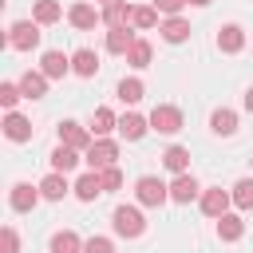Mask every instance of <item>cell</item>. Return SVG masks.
I'll return each mask as SVG.
<instances>
[{
  "mask_svg": "<svg viewBox=\"0 0 253 253\" xmlns=\"http://www.w3.org/2000/svg\"><path fill=\"white\" fill-rule=\"evenodd\" d=\"M40 28H43V24H36V20H16V24L8 28V47H16V51L40 47Z\"/></svg>",
  "mask_w": 253,
  "mask_h": 253,
  "instance_id": "6da1fadb",
  "label": "cell"
},
{
  "mask_svg": "<svg viewBox=\"0 0 253 253\" xmlns=\"http://www.w3.org/2000/svg\"><path fill=\"white\" fill-rule=\"evenodd\" d=\"M134 198H138L142 206H162V202L170 198V186L158 182V178H150V174H142V178L134 182Z\"/></svg>",
  "mask_w": 253,
  "mask_h": 253,
  "instance_id": "7a4b0ae2",
  "label": "cell"
},
{
  "mask_svg": "<svg viewBox=\"0 0 253 253\" xmlns=\"http://www.w3.org/2000/svg\"><path fill=\"white\" fill-rule=\"evenodd\" d=\"M111 221H115V233H119V237H138V233L146 229V221H142V213H138L134 206H119V210L111 213Z\"/></svg>",
  "mask_w": 253,
  "mask_h": 253,
  "instance_id": "3957f363",
  "label": "cell"
},
{
  "mask_svg": "<svg viewBox=\"0 0 253 253\" xmlns=\"http://www.w3.org/2000/svg\"><path fill=\"white\" fill-rule=\"evenodd\" d=\"M150 130H158V134H178V130H182V111L170 107V103L154 107V111H150Z\"/></svg>",
  "mask_w": 253,
  "mask_h": 253,
  "instance_id": "277c9868",
  "label": "cell"
},
{
  "mask_svg": "<svg viewBox=\"0 0 253 253\" xmlns=\"http://www.w3.org/2000/svg\"><path fill=\"white\" fill-rule=\"evenodd\" d=\"M115 158H119V142H111V138H95L87 146V166L91 170H107V166H115Z\"/></svg>",
  "mask_w": 253,
  "mask_h": 253,
  "instance_id": "5b68a950",
  "label": "cell"
},
{
  "mask_svg": "<svg viewBox=\"0 0 253 253\" xmlns=\"http://www.w3.org/2000/svg\"><path fill=\"white\" fill-rule=\"evenodd\" d=\"M59 142L63 146H75V150H87L91 142H95V134H91V126H79V123H59Z\"/></svg>",
  "mask_w": 253,
  "mask_h": 253,
  "instance_id": "8992f818",
  "label": "cell"
},
{
  "mask_svg": "<svg viewBox=\"0 0 253 253\" xmlns=\"http://www.w3.org/2000/svg\"><path fill=\"white\" fill-rule=\"evenodd\" d=\"M40 198H43V194H40V186H28V182H16V186H12V194H8V202H12V210H16V213H32Z\"/></svg>",
  "mask_w": 253,
  "mask_h": 253,
  "instance_id": "52a82bcc",
  "label": "cell"
},
{
  "mask_svg": "<svg viewBox=\"0 0 253 253\" xmlns=\"http://www.w3.org/2000/svg\"><path fill=\"white\" fill-rule=\"evenodd\" d=\"M229 202H233V194H225L221 186H213V190H206V194H202V213L217 221L221 213H229Z\"/></svg>",
  "mask_w": 253,
  "mask_h": 253,
  "instance_id": "ba28073f",
  "label": "cell"
},
{
  "mask_svg": "<svg viewBox=\"0 0 253 253\" xmlns=\"http://www.w3.org/2000/svg\"><path fill=\"white\" fill-rule=\"evenodd\" d=\"M67 20H71V28H79V32H91V28L103 20V12H95V4H71Z\"/></svg>",
  "mask_w": 253,
  "mask_h": 253,
  "instance_id": "9c48e42d",
  "label": "cell"
},
{
  "mask_svg": "<svg viewBox=\"0 0 253 253\" xmlns=\"http://www.w3.org/2000/svg\"><path fill=\"white\" fill-rule=\"evenodd\" d=\"M217 47H221L225 55H237V51L245 47V32H241L237 24H225V28H217Z\"/></svg>",
  "mask_w": 253,
  "mask_h": 253,
  "instance_id": "30bf717a",
  "label": "cell"
},
{
  "mask_svg": "<svg viewBox=\"0 0 253 253\" xmlns=\"http://www.w3.org/2000/svg\"><path fill=\"white\" fill-rule=\"evenodd\" d=\"M198 190H202V186L194 182V174H178V178L170 182V202H182V206H186V202L198 198Z\"/></svg>",
  "mask_w": 253,
  "mask_h": 253,
  "instance_id": "8fae6325",
  "label": "cell"
},
{
  "mask_svg": "<svg viewBox=\"0 0 253 253\" xmlns=\"http://www.w3.org/2000/svg\"><path fill=\"white\" fill-rule=\"evenodd\" d=\"M130 4H123V0H111V4H103V24L107 28H126L130 24Z\"/></svg>",
  "mask_w": 253,
  "mask_h": 253,
  "instance_id": "7c38bea8",
  "label": "cell"
},
{
  "mask_svg": "<svg viewBox=\"0 0 253 253\" xmlns=\"http://www.w3.org/2000/svg\"><path fill=\"white\" fill-rule=\"evenodd\" d=\"M71 71H75L79 79H91V75L99 71V55H95L91 47H79V51L71 55Z\"/></svg>",
  "mask_w": 253,
  "mask_h": 253,
  "instance_id": "4fadbf2b",
  "label": "cell"
},
{
  "mask_svg": "<svg viewBox=\"0 0 253 253\" xmlns=\"http://www.w3.org/2000/svg\"><path fill=\"white\" fill-rule=\"evenodd\" d=\"M20 91H24V99H43L47 95V75L43 71H24L20 75Z\"/></svg>",
  "mask_w": 253,
  "mask_h": 253,
  "instance_id": "5bb4252c",
  "label": "cell"
},
{
  "mask_svg": "<svg viewBox=\"0 0 253 253\" xmlns=\"http://www.w3.org/2000/svg\"><path fill=\"white\" fill-rule=\"evenodd\" d=\"M99 194H107V190H103V178H99V170H91V174H83V178L75 182V198H79V202H95Z\"/></svg>",
  "mask_w": 253,
  "mask_h": 253,
  "instance_id": "9a60e30c",
  "label": "cell"
},
{
  "mask_svg": "<svg viewBox=\"0 0 253 253\" xmlns=\"http://www.w3.org/2000/svg\"><path fill=\"white\" fill-rule=\"evenodd\" d=\"M47 79H63L67 71H71V59L63 55V51H43V67H40Z\"/></svg>",
  "mask_w": 253,
  "mask_h": 253,
  "instance_id": "2e32d148",
  "label": "cell"
},
{
  "mask_svg": "<svg viewBox=\"0 0 253 253\" xmlns=\"http://www.w3.org/2000/svg\"><path fill=\"white\" fill-rule=\"evenodd\" d=\"M4 134H8L12 142H28V138H32V123H28L24 115L8 111V119H4Z\"/></svg>",
  "mask_w": 253,
  "mask_h": 253,
  "instance_id": "e0dca14e",
  "label": "cell"
},
{
  "mask_svg": "<svg viewBox=\"0 0 253 253\" xmlns=\"http://www.w3.org/2000/svg\"><path fill=\"white\" fill-rule=\"evenodd\" d=\"M146 130H150V119H142V115H123L119 119V134L130 138V142H138Z\"/></svg>",
  "mask_w": 253,
  "mask_h": 253,
  "instance_id": "ac0fdd59",
  "label": "cell"
},
{
  "mask_svg": "<svg viewBox=\"0 0 253 253\" xmlns=\"http://www.w3.org/2000/svg\"><path fill=\"white\" fill-rule=\"evenodd\" d=\"M67 190H71V186H67V174H59V170H51V174L40 182V194H43L47 202H59Z\"/></svg>",
  "mask_w": 253,
  "mask_h": 253,
  "instance_id": "d6986e66",
  "label": "cell"
},
{
  "mask_svg": "<svg viewBox=\"0 0 253 253\" xmlns=\"http://www.w3.org/2000/svg\"><path fill=\"white\" fill-rule=\"evenodd\" d=\"M158 32H162V40H166V43H186V40H190V24H186L182 16H170Z\"/></svg>",
  "mask_w": 253,
  "mask_h": 253,
  "instance_id": "ffe728a7",
  "label": "cell"
},
{
  "mask_svg": "<svg viewBox=\"0 0 253 253\" xmlns=\"http://www.w3.org/2000/svg\"><path fill=\"white\" fill-rule=\"evenodd\" d=\"M115 126H119V119H115V111H111V107H99V111L91 115V134H95V138H107Z\"/></svg>",
  "mask_w": 253,
  "mask_h": 253,
  "instance_id": "44dd1931",
  "label": "cell"
},
{
  "mask_svg": "<svg viewBox=\"0 0 253 253\" xmlns=\"http://www.w3.org/2000/svg\"><path fill=\"white\" fill-rule=\"evenodd\" d=\"M75 166H79V150H75V146H63V142H59V146L51 150V170L67 174V170H75Z\"/></svg>",
  "mask_w": 253,
  "mask_h": 253,
  "instance_id": "7402d4cb",
  "label": "cell"
},
{
  "mask_svg": "<svg viewBox=\"0 0 253 253\" xmlns=\"http://www.w3.org/2000/svg\"><path fill=\"white\" fill-rule=\"evenodd\" d=\"M130 43H134L130 28H107V51H115V55H126V51H130Z\"/></svg>",
  "mask_w": 253,
  "mask_h": 253,
  "instance_id": "603a6c76",
  "label": "cell"
},
{
  "mask_svg": "<svg viewBox=\"0 0 253 253\" xmlns=\"http://www.w3.org/2000/svg\"><path fill=\"white\" fill-rule=\"evenodd\" d=\"M241 233H245V221H241L237 213H221V217H217V237H221V241H237Z\"/></svg>",
  "mask_w": 253,
  "mask_h": 253,
  "instance_id": "cb8c5ba5",
  "label": "cell"
},
{
  "mask_svg": "<svg viewBox=\"0 0 253 253\" xmlns=\"http://www.w3.org/2000/svg\"><path fill=\"white\" fill-rule=\"evenodd\" d=\"M210 126H213V134H225V138H229V134L237 130V115H233L229 107H221V111L210 115Z\"/></svg>",
  "mask_w": 253,
  "mask_h": 253,
  "instance_id": "d4e9b609",
  "label": "cell"
},
{
  "mask_svg": "<svg viewBox=\"0 0 253 253\" xmlns=\"http://www.w3.org/2000/svg\"><path fill=\"white\" fill-rule=\"evenodd\" d=\"M59 16H63L59 0H36V12H32V20H36V24H55Z\"/></svg>",
  "mask_w": 253,
  "mask_h": 253,
  "instance_id": "484cf974",
  "label": "cell"
},
{
  "mask_svg": "<svg viewBox=\"0 0 253 253\" xmlns=\"http://www.w3.org/2000/svg\"><path fill=\"white\" fill-rule=\"evenodd\" d=\"M162 162H166V170L186 174V170H190V150H186V146H170V150L162 154Z\"/></svg>",
  "mask_w": 253,
  "mask_h": 253,
  "instance_id": "4316f807",
  "label": "cell"
},
{
  "mask_svg": "<svg viewBox=\"0 0 253 253\" xmlns=\"http://www.w3.org/2000/svg\"><path fill=\"white\" fill-rule=\"evenodd\" d=\"M51 253H83V241L71 233V229H59L51 237Z\"/></svg>",
  "mask_w": 253,
  "mask_h": 253,
  "instance_id": "83f0119b",
  "label": "cell"
},
{
  "mask_svg": "<svg viewBox=\"0 0 253 253\" xmlns=\"http://www.w3.org/2000/svg\"><path fill=\"white\" fill-rule=\"evenodd\" d=\"M150 55H154L150 43H146V40H134L130 51H126V63H130V67H150Z\"/></svg>",
  "mask_w": 253,
  "mask_h": 253,
  "instance_id": "f1b7e54d",
  "label": "cell"
},
{
  "mask_svg": "<svg viewBox=\"0 0 253 253\" xmlns=\"http://www.w3.org/2000/svg\"><path fill=\"white\" fill-rule=\"evenodd\" d=\"M233 206L237 210H253V178H241L233 186Z\"/></svg>",
  "mask_w": 253,
  "mask_h": 253,
  "instance_id": "f546056e",
  "label": "cell"
},
{
  "mask_svg": "<svg viewBox=\"0 0 253 253\" xmlns=\"http://www.w3.org/2000/svg\"><path fill=\"white\" fill-rule=\"evenodd\" d=\"M130 24H134V28H154V24H158V8H154V4L134 8V12H130Z\"/></svg>",
  "mask_w": 253,
  "mask_h": 253,
  "instance_id": "4dcf8cb0",
  "label": "cell"
},
{
  "mask_svg": "<svg viewBox=\"0 0 253 253\" xmlns=\"http://www.w3.org/2000/svg\"><path fill=\"white\" fill-rule=\"evenodd\" d=\"M142 91H146L142 79H123V83H119V99H123V103H138Z\"/></svg>",
  "mask_w": 253,
  "mask_h": 253,
  "instance_id": "1f68e13d",
  "label": "cell"
},
{
  "mask_svg": "<svg viewBox=\"0 0 253 253\" xmlns=\"http://www.w3.org/2000/svg\"><path fill=\"white\" fill-rule=\"evenodd\" d=\"M20 99H24V91H20V83H0V103H4L8 111H12V107H16Z\"/></svg>",
  "mask_w": 253,
  "mask_h": 253,
  "instance_id": "d6a6232c",
  "label": "cell"
},
{
  "mask_svg": "<svg viewBox=\"0 0 253 253\" xmlns=\"http://www.w3.org/2000/svg\"><path fill=\"white\" fill-rule=\"evenodd\" d=\"M99 178H103V190H107V194L123 186V170H119V166H107V170H99Z\"/></svg>",
  "mask_w": 253,
  "mask_h": 253,
  "instance_id": "836d02e7",
  "label": "cell"
},
{
  "mask_svg": "<svg viewBox=\"0 0 253 253\" xmlns=\"http://www.w3.org/2000/svg\"><path fill=\"white\" fill-rule=\"evenodd\" d=\"M0 249H4V253H20V237H16L12 225H4V233H0Z\"/></svg>",
  "mask_w": 253,
  "mask_h": 253,
  "instance_id": "e575fe53",
  "label": "cell"
},
{
  "mask_svg": "<svg viewBox=\"0 0 253 253\" xmlns=\"http://www.w3.org/2000/svg\"><path fill=\"white\" fill-rule=\"evenodd\" d=\"M83 253H115V245H111V237H91V241H83Z\"/></svg>",
  "mask_w": 253,
  "mask_h": 253,
  "instance_id": "d590c367",
  "label": "cell"
},
{
  "mask_svg": "<svg viewBox=\"0 0 253 253\" xmlns=\"http://www.w3.org/2000/svg\"><path fill=\"white\" fill-rule=\"evenodd\" d=\"M186 4H190V0H154V8H158V12H166V16H178Z\"/></svg>",
  "mask_w": 253,
  "mask_h": 253,
  "instance_id": "8d00e7d4",
  "label": "cell"
},
{
  "mask_svg": "<svg viewBox=\"0 0 253 253\" xmlns=\"http://www.w3.org/2000/svg\"><path fill=\"white\" fill-rule=\"evenodd\" d=\"M245 107H249V111H253V87H249V91H245Z\"/></svg>",
  "mask_w": 253,
  "mask_h": 253,
  "instance_id": "74e56055",
  "label": "cell"
},
{
  "mask_svg": "<svg viewBox=\"0 0 253 253\" xmlns=\"http://www.w3.org/2000/svg\"><path fill=\"white\" fill-rule=\"evenodd\" d=\"M190 4H198V8H206V4H210V0H190Z\"/></svg>",
  "mask_w": 253,
  "mask_h": 253,
  "instance_id": "f35d334b",
  "label": "cell"
},
{
  "mask_svg": "<svg viewBox=\"0 0 253 253\" xmlns=\"http://www.w3.org/2000/svg\"><path fill=\"white\" fill-rule=\"evenodd\" d=\"M99 4H111V0H99Z\"/></svg>",
  "mask_w": 253,
  "mask_h": 253,
  "instance_id": "ab89813d",
  "label": "cell"
}]
</instances>
